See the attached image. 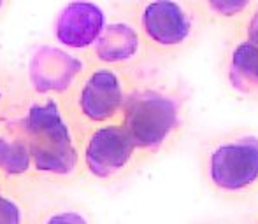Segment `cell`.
Masks as SVG:
<instances>
[{
	"mask_svg": "<svg viewBox=\"0 0 258 224\" xmlns=\"http://www.w3.org/2000/svg\"><path fill=\"white\" fill-rule=\"evenodd\" d=\"M34 168L46 175L67 177L78 168L79 151L63 110L48 98L28 109L23 121Z\"/></svg>",
	"mask_w": 258,
	"mask_h": 224,
	"instance_id": "1",
	"label": "cell"
},
{
	"mask_svg": "<svg viewBox=\"0 0 258 224\" xmlns=\"http://www.w3.org/2000/svg\"><path fill=\"white\" fill-rule=\"evenodd\" d=\"M179 123L176 100L158 91H136L123 105V128L136 147L156 151L163 146Z\"/></svg>",
	"mask_w": 258,
	"mask_h": 224,
	"instance_id": "2",
	"label": "cell"
},
{
	"mask_svg": "<svg viewBox=\"0 0 258 224\" xmlns=\"http://www.w3.org/2000/svg\"><path fill=\"white\" fill-rule=\"evenodd\" d=\"M211 180L220 189L241 191L258 180V139L241 137L216 147L209 160Z\"/></svg>",
	"mask_w": 258,
	"mask_h": 224,
	"instance_id": "3",
	"label": "cell"
},
{
	"mask_svg": "<svg viewBox=\"0 0 258 224\" xmlns=\"http://www.w3.org/2000/svg\"><path fill=\"white\" fill-rule=\"evenodd\" d=\"M136 144L123 126L104 125L90 135L85 147V165L97 179H109L130 163Z\"/></svg>",
	"mask_w": 258,
	"mask_h": 224,
	"instance_id": "4",
	"label": "cell"
},
{
	"mask_svg": "<svg viewBox=\"0 0 258 224\" xmlns=\"http://www.w3.org/2000/svg\"><path fill=\"white\" fill-rule=\"evenodd\" d=\"M32 88L41 95L63 93L83 72V61L58 48H41L30 60Z\"/></svg>",
	"mask_w": 258,
	"mask_h": 224,
	"instance_id": "5",
	"label": "cell"
},
{
	"mask_svg": "<svg viewBox=\"0 0 258 224\" xmlns=\"http://www.w3.org/2000/svg\"><path fill=\"white\" fill-rule=\"evenodd\" d=\"M125 100L118 74L109 68H99L86 77L79 93L78 105L88 121L105 123L123 109Z\"/></svg>",
	"mask_w": 258,
	"mask_h": 224,
	"instance_id": "6",
	"label": "cell"
},
{
	"mask_svg": "<svg viewBox=\"0 0 258 224\" xmlns=\"http://www.w3.org/2000/svg\"><path fill=\"white\" fill-rule=\"evenodd\" d=\"M105 28L104 11L86 0H76L63 7L56 20V39L71 49H85L95 44Z\"/></svg>",
	"mask_w": 258,
	"mask_h": 224,
	"instance_id": "7",
	"label": "cell"
},
{
	"mask_svg": "<svg viewBox=\"0 0 258 224\" xmlns=\"http://www.w3.org/2000/svg\"><path fill=\"white\" fill-rule=\"evenodd\" d=\"M143 27L156 44L176 46L190 35V18L174 0H153L144 7Z\"/></svg>",
	"mask_w": 258,
	"mask_h": 224,
	"instance_id": "8",
	"label": "cell"
},
{
	"mask_svg": "<svg viewBox=\"0 0 258 224\" xmlns=\"http://www.w3.org/2000/svg\"><path fill=\"white\" fill-rule=\"evenodd\" d=\"M139 49V35L130 25L112 23L104 28L95 42V53L105 63H121L136 56Z\"/></svg>",
	"mask_w": 258,
	"mask_h": 224,
	"instance_id": "9",
	"label": "cell"
},
{
	"mask_svg": "<svg viewBox=\"0 0 258 224\" xmlns=\"http://www.w3.org/2000/svg\"><path fill=\"white\" fill-rule=\"evenodd\" d=\"M230 82L235 89L242 93H249L258 89V44L253 41H246L237 44L232 53Z\"/></svg>",
	"mask_w": 258,
	"mask_h": 224,
	"instance_id": "10",
	"label": "cell"
},
{
	"mask_svg": "<svg viewBox=\"0 0 258 224\" xmlns=\"http://www.w3.org/2000/svg\"><path fill=\"white\" fill-rule=\"evenodd\" d=\"M34 163L27 135L23 133H0V172L6 175H25Z\"/></svg>",
	"mask_w": 258,
	"mask_h": 224,
	"instance_id": "11",
	"label": "cell"
},
{
	"mask_svg": "<svg viewBox=\"0 0 258 224\" xmlns=\"http://www.w3.org/2000/svg\"><path fill=\"white\" fill-rule=\"evenodd\" d=\"M0 224H23L21 207L4 194H0Z\"/></svg>",
	"mask_w": 258,
	"mask_h": 224,
	"instance_id": "12",
	"label": "cell"
},
{
	"mask_svg": "<svg viewBox=\"0 0 258 224\" xmlns=\"http://www.w3.org/2000/svg\"><path fill=\"white\" fill-rule=\"evenodd\" d=\"M209 7L221 16H235L248 7L249 0H207Z\"/></svg>",
	"mask_w": 258,
	"mask_h": 224,
	"instance_id": "13",
	"label": "cell"
},
{
	"mask_svg": "<svg viewBox=\"0 0 258 224\" xmlns=\"http://www.w3.org/2000/svg\"><path fill=\"white\" fill-rule=\"evenodd\" d=\"M46 224H88V221L78 212H58L53 214Z\"/></svg>",
	"mask_w": 258,
	"mask_h": 224,
	"instance_id": "14",
	"label": "cell"
},
{
	"mask_svg": "<svg viewBox=\"0 0 258 224\" xmlns=\"http://www.w3.org/2000/svg\"><path fill=\"white\" fill-rule=\"evenodd\" d=\"M2 4H4V0H0V7H2Z\"/></svg>",
	"mask_w": 258,
	"mask_h": 224,
	"instance_id": "15",
	"label": "cell"
},
{
	"mask_svg": "<svg viewBox=\"0 0 258 224\" xmlns=\"http://www.w3.org/2000/svg\"><path fill=\"white\" fill-rule=\"evenodd\" d=\"M0 100H2V93H0Z\"/></svg>",
	"mask_w": 258,
	"mask_h": 224,
	"instance_id": "16",
	"label": "cell"
},
{
	"mask_svg": "<svg viewBox=\"0 0 258 224\" xmlns=\"http://www.w3.org/2000/svg\"><path fill=\"white\" fill-rule=\"evenodd\" d=\"M0 194H2V193H0Z\"/></svg>",
	"mask_w": 258,
	"mask_h": 224,
	"instance_id": "17",
	"label": "cell"
}]
</instances>
